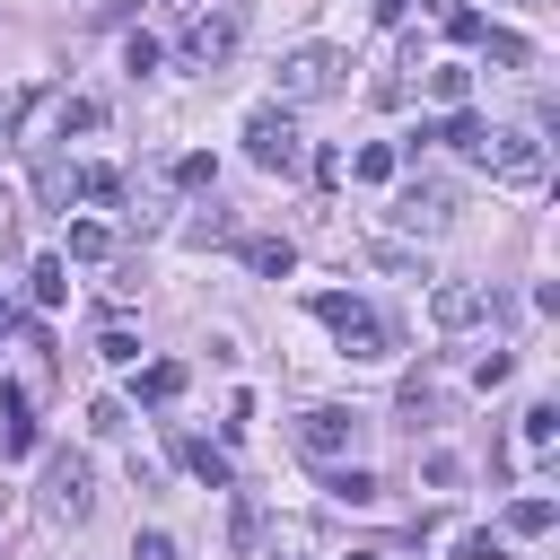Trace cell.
<instances>
[{
    "instance_id": "cell-1",
    "label": "cell",
    "mask_w": 560,
    "mask_h": 560,
    "mask_svg": "<svg viewBox=\"0 0 560 560\" xmlns=\"http://www.w3.org/2000/svg\"><path fill=\"white\" fill-rule=\"evenodd\" d=\"M341 70H350V61H341L332 44H298V52L280 61V105H315V96H332Z\"/></svg>"
},
{
    "instance_id": "cell-2",
    "label": "cell",
    "mask_w": 560,
    "mask_h": 560,
    "mask_svg": "<svg viewBox=\"0 0 560 560\" xmlns=\"http://www.w3.org/2000/svg\"><path fill=\"white\" fill-rule=\"evenodd\" d=\"M472 158H481L499 184H542V140H534V131H481Z\"/></svg>"
},
{
    "instance_id": "cell-3",
    "label": "cell",
    "mask_w": 560,
    "mask_h": 560,
    "mask_svg": "<svg viewBox=\"0 0 560 560\" xmlns=\"http://www.w3.org/2000/svg\"><path fill=\"white\" fill-rule=\"evenodd\" d=\"M88 508H96L88 455H52V464H44V516H61V525H88Z\"/></svg>"
},
{
    "instance_id": "cell-4",
    "label": "cell",
    "mask_w": 560,
    "mask_h": 560,
    "mask_svg": "<svg viewBox=\"0 0 560 560\" xmlns=\"http://www.w3.org/2000/svg\"><path fill=\"white\" fill-rule=\"evenodd\" d=\"M306 306H315V324H332V332H341V350H350V359H385V324H376L359 298H306Z\"/></svg>"
},
{
    "instance_id": "cell-5",
    "label": "cell",
    "mask_w": 560,
    "mask_h": 560,
    "mask_svg": "<svg viewBox=\"0 0 560 560\" xmlns=\"http://www.w3.org/2000/svg\"><path fill=\"white\" fill-rule=\"evenodd\" d=\"M394 219H402L411 236H438V228L455 219V192H446L438 175H420V184H402V192H394Z\"/></svg>"
},
{
    "instance_id": "cell-6",
    "label": "cell",
    "mask_w": 560,
    "mask_h": 560,
    "mask_svg": "<svg viewBox=\"0 0 560 560\" xmlns=\"http://www.w3.org/2000/svg\"><path fill=\"white\" fill-rule=\"evenodd\" d=\"M298 446H306L315 464H341V455L359 446V411H332V402L306 411V420H298Z\"/></svg>"
},
{
    "instance_id": "cell-7",
    "label": "cell",
    "mask_w": 560,
    "mask_h": 560,
    "mask_svg": "<svg viewBox=\"0 0 560 560\" xmlns=\"http://www.w3.org/2000/svg\"><path fill=\"white\" fill-rule=\"evenodd\" d=\"M481 315H490V289H472V280H438L429 289V324L438 332H472Z\"/></svg>"
},
{
    "instance_id": "cell-8",
    "label": "cell",
    "mask_w": 560,
    "mask_h": 560,
    "mask_svg": "<svg viewBox=\"0 0 560 560\" xmlns=\"http://www.w3.org/2000/svg\"><path fill=\"white\" fill-rule=\"evenodd\" d=\"M245 149H254V166H289V158H298L289 105H262V114H245Z\"/></svg>"
},
{
    "instance_id": "cell-9",
    "label": "cell",
    "mask_w": 560,
    "mask_h": 560,
    "mask_svg": "<svg viewBox=\"0 0 560 560\" xmlns=\"http://www.w3.org/2000/svg\"><path fill=\"white\" fill-rule=\"evenodd\" d=\"M184 52H192V61H228V52H236V18H228V9L192 18V26H184Z\"/></svg>"
},
{
    "instance_id": "cell-10",
    "label": "cell",
    "mask_w": 560,
    "mask_h": 560,
    "mask_svg": "<svg viewBox=\"0 0 560 560\" xmlns=\"http://www.w3.org/2000/svg\"><path fill=\"white\" fill-rule=\"evenodd\" d=\"M35 446V420H26V394L0 385V455H26Z\"/></svg>"
},
{
    "instance_id": "cell-11",
    "label": "cell",
    "mask_w": 560,
    "mask_h": 560,
    "mask_svg": "<svg viewBox=\"0 0 560 560\" xmlns=\"http://www.w3.org/2000/svg\"><path fill=\"white\" fill-rule=\"evenodd\" d=\"M245 262H254L262 280H289V271H298V245H289V236H254V245H245Z\"/></svg>"
},
{
    "instance_id": "cell-12",
    "label": "cell",
    "mask_w": 560,
    "mask_h": 560,
    "mask_svg": "<svg viewBox=\"0 0 560 560\" xmlns=\"http://www.w3.org/2000/svg\"><path fill=\"white\" fill-rule=\"evenodd\" d=\"M175 455H184V464H192V472H201L210 490H228V455H219L210 438H175Z\"/></svg>"
},
{
    "instance_id": "cell-13",
    "label": "cell",
    "mask_w": 560,
    "mask_h": 560,
    "mask_svg": "<svg viewBox=\"0 0 560 560\" xmlns=\"http://www.w3.org/2000/svg\"><path fill=\"white\" fill-rule=\"evenodd\" d=\"M429 96H438V105H464V96H472V70H464V61H438V70H429Z\"/></svg>"
},
{
    "instance_id": "cell-14",
    "label": "cell",
    "mask_w": 560,
    "mask_h": 560,
    "mask_svg": "<svg viewBox=\"0 0 560 560\" xmlns=\"http://www.w3.org/2000/svg\"><path fill=\"white\" fill-rule=\"evenodd\" d=\"M175 394H184V368H175V359L140 368V402H175Z\"/></svg>"
},
{
    "instance_id": "cell-15",
    "label": "cell",
    "mask_w": 560,
    "mask_h": 560,
    "mask_svg": "<svg viewBox=\"0 0 560 560\" xmlns=\"http://www.w3.org/2000/svg\"><path fill=\"white\" fill-rule=\"evenodd\" d=\"M52 114H61V140H70V131H96V122H105V105H96V96H61Z\"/></svg>"
},
{
    "instance_id": "cell-16",
    "label": "cell",
    "mask_w": 560,
    "mask_h": 560,
    "mask_svg": "<svg viewBox=\"0 0 560 560\" xmlns=\"http://www.w3.org/2000/svg\"><path fill=\"white\" fill-rule=\"evenodd\" d=\"M70 192H88V201H122V175H114V166H79Z\"/></svg>"
},
{
    "instance_id": "cell-17",
    "label": "cell",
    "mask_w": 560,
    "mask_h": 560,
    "mask_svg": "<svg viewBox=\"0 0 560 560\" xmlns=\"http://www.w3.org/2000/svg\"><path fill=\"white\" fill-rule=\"evenodd\" d=\"M350 175H359V184H394V149H376V140H368V149L350 158Z\"/></svg>"
},
{
    "instance_id": "cell-18",
    "label": "cell",
    "mask_w": 560,
    "mask_h": 560,
    "mask_svg": "<svg viewBox=\"0 0 560 560\" xmlns=\"http://www.w3.org/2000/svg\"><path fill=\"white\" fill-rule=\"evenodd\" d=\"M70 254H79V262H105V254H114V236H105L96 219H79V228H70Z\"/></svg>"
},
{
    "instance_id": "cell-19",
    "label": "cell",
    "mask_w": 560,
    "mask_h": 560,
    "mask_svg": "<svg viewBox=\"0 0 560 560\" xmlns=\"http://www.w3.org/2000/svg\"><path fill=\"white\" fill-rule=\"evenodd\" d=\"M332 499H341V508H368V499H376V481H368L359 464H341V472H332Z\"/></svg>"
},
{
    "instance_id": "cell-20",
    "label": "cell",
    "mask_w": 560,
    "mask_h": 560,
    "mask_svg": "<svg viewBox=\"0 0 560 560\" xmlns=\"http://www.w3.org/2000/svg\"><path fill=\"white\" fill-rule=\"evenodd\" d=\"M35 105H44V88H9V96H0V140H9V131H18Z\"/></svg>"
},
{
    "instance_id": "cell-21",
    "label": "cell",
    "mask_w": 560,
    "mask_h": 560,
    "mask_svg": "<svg viewBox=\"0 0 560 560\" xmlns=\"http://www.w3.org/2000/svg\"><path fill=\"white\" fill-rule=\"evenodd\" d=\"M35 298H44V306H61V298H70V271H61V262H52V254H44V262H35Z\"/></svg>"
},
{
    "instance_id": "cell-22",
    "label": "cell",
    "mask_w": 560,
    "mask_h": 560,
    "mask_svg": "<svg viewBox=\"0 0 560 560\" xmlns=\"http://www.w3.org/2000/svg\"><path fill=\"white\" fill-rule=\"evenodd\" d=\"M508 525H516V534H551V499H516Z\"/></svg>"
},
{
    "instance_id": "cell-23",
    "label": "cell",
    "mask_w": 560,
    "mask_h": 560,
    "mask_svg": "<svg viewBox=\"0 0 560 560\" xmlns=\"http://www.w3.org/2000/svg\"><path fill=\"white\" fill-rule=\"evenodd\" d=\"M481 131H490V122H481V114H472V105H455V114H446V140H455V149H472V140H481Z\"/></svg>"
},
{
    "instance_id": "cell-24",
    "label": "cell",
    "mask_w": 560,
    "mask_h": 560,
    "mask_svg": "<svg viewBox=\"0 0 560 560\" xmlns=\"http://www.w3.org/2000/svg\"><path fill=\"white\" fill-rule=\"evenodd\" d=\"M175 184H184V192H201V184H219V166L192 149V158H175Z\"/></svg>"
},
{
    "instance_id": "cell-25",
    "label": "cell",
    "mask_w": 560,
    "mask_h": 560,
    "mask_svg": "<svg viewBox=\"0 0 560 560\" xmlns=\"http://www.w3.org/2000/svg\"><path fill=\"white\" fill-rule=\"evenodd\" d=\"M446 35H455V44H481L490 26H481V9H446Z\"/></svg>"
},
{
    "instance_id": "cell-26",
    "label": "cell",
    "mask_w": 560,
    "mask_h": 560,
    "mask_svg": "<svg viewBox=\"0 0 560 560\" xmlns=\"http://www.w3.org/2000/svg\"><path fill=\"white\" fill-rule=\"evenodd\" d=\"M551 429H560V411H551V402H534V411H525V446H551Z\"/></svg>"
},
{
    "instance_id": "cell-27",
    "label": "cell",
    "mask_w": 560,
    "mask_h": 560,
    "mask_svg": "<svg viewBox=\"0 0 560 560\" xmlns=\"http://www.w3.org/2000/svg\"><path fill=\"white\" fill-rule=\"evenodd\" d=\"M96 350H105V359H114V368H131V359H140V341H131V332H122V324H114V332H105V341H96Z\"/></svg>"
},
{
    "instance_id": "cell-28",
    "label": "cell",
    "mask_w": 560,
    "mask_h": 560,
    "mask_svg": "<svg viewBox=\"0 0 560 560\" xmlns=\"http://www.w3.org/2000/svg\"><path fill=\"white\" fill-rule=\"evenodd\" d=\"M131 560H175V542H166V534H140V542H131Z\"/></svg>"
},
{
    "instance_id": "cell-29",
    "label": "cell",
    "mask_w": 560,
    "mask_h": 560,
    "mask_svg": "<svg viewBox=\"0 0 560 560\" xmlns=\"http://www.w3.org/2000/svg\"><path fill=\"white\" fill-rule=\"evenodd\" d=\"M350 560H376V551H350Z\"/></svg>"
}]
</instances>
